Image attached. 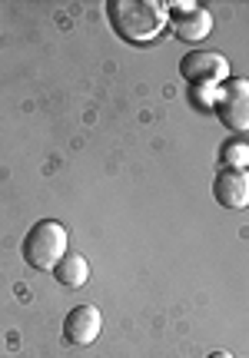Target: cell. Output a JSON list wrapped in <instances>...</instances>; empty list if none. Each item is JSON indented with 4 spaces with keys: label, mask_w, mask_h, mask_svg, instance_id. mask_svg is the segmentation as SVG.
<instances>
[{
    "label": "cell",
    "mask_w": 249,
    "mask_h": 358,
    "mask_svg": "<svg viewBox=\"0 0 249 358\" xmlns=\"http://www.w3.org/2000/svg\"><path fill=\"white\" fill-rule=\"evenodd\" d=\"M106 17H110V27L117 30V37L130 40V43H150L170 24L166 3L159 0H110Z\"/></svg>",
    "instance_id": "1"
},
{
    "label": "cell",
    "mask_w": 249,
    "mask_h": 358,
    "mask_svg": "<svg viewBox=\"0 0 249 358\" xmlns=\"http://www.w3.org/2000/svg\"><path fill=\"white\" fill-rule=\"evenodd\" d=\"M70 252V236L66 226L57 219H40L27 229L24 243H20V256L34 272H53V266Z\"/></svg>",
    "instance_id": "2"
},
{
    "label": "cell",
    "mask_w": 249,
    "mask_h": 358,
    "mask_svg": "<svg viewBox=\"0 0 249 358\" xmlns=\"http://www.w3.org/2000/svg\"><path fill=\"white\" fill-rule=\"evenodd\" d=\"M216 120L233 133H246L249 129V80L246 77H229L223 90H216Z\"/></svg>",
    "instance_id": "3"
},
{
    "label": "cell",
    "mask_w": 249,
    "mask_h": 358,
    "mask_svg": "<svg viewBox=\"0 0 249 358\" xmlns=\"http://www.w3.org/2000/svg\"><path fill=\"white\" fill-rule=\"evenodd\" d=\"M180 73L193 87H213L220 80H229V64H226L223 53L216 50H190L180 60Z\"/></svg>",
    "instance_id": "4"
},
{
    "label": "cell",
    "mask_w": 249,
    "mask_h": 358,
    "mask_svg": "<svg viewBox=\"0 0 249 358\" xmlns=\"http://www.w3.org/2000/svg\"><path fill=\"white\" fill-rule=\"evenodd\" d=\"M100 332H104V315L97 306H77L73 312H66L64 338L70 345H93Z\"/></svg>",
    "instance_id": "5"
},
{
    "label": "cell",
    "mask_w": 249,
    "mask_h": 358,
    "mask_svg": "<svg viewBox=\"0 0 249 358\" xmlns=\"http://www.w3.org/2000/svg\"><path fill=\"white\" fill-rule=\"evenodd\" d=\"M213 199L223 209H246L249 206V169H220L213 179Z\"/></svg>",
    "instance_id": "6"
},
{
    "label": "cell",
    "mask_w": 249,
    "mask_h": 358,
    "mask_svg": "<svg viewBox=\"0 0 249 358\" xmlns=\"http://www.w3.org/2000/svg\"><path fill=\"white\" fill-rule=\"evenodd\" d=\"M213 34V13L197 7L193 13L183 17H173V37L183 40V43H203Z\"/></svg>",
    "instance_id": "7"
},
{
    "label": "cell",
    "mask_w": 249,
    "mask_h": 358,
    "mask_svg": "<svg viewBox=\"0 0 249 358\" xmlns=\"http://www.w3.org/2000/svg\"><path fill=\"white\" fill-rule=\"evenodd\" d=\"M53 279L60 282L64 289H83L87 279H90V262H87V256L66 252V256L53 266Z\"/></svg>",
    "instance_id": "8"
},
{
    "label": "cell",
    "mask_w": 249,
    "mask_h": 358,
    "mask_svg": "<svg viewBox=\"0 0 249 358\" xmlns=\"http://www.w3.org/2000/svg\"><path fill=\"white\" fill-rule=\"evenodd\" d=\"M220 163H223L226 169H249V143H243V140L223 143Z\"/></svg>",
    "instance_id": "9"
},
{
    "label": "cell",
    "mask_w": 249,
    "mask_h": 358,
    "mask_svg": "<svg viewBox=\"0 0 249 358\" xmlns=\"http://www.w3.org/2000/svg\"><path fill=\"white\" fill-rule=\"evenodd\" d=\"M206 358H233V355H229V352H210Z\"/></svg>",
    "instance_id": "10"
}]
</instances>
